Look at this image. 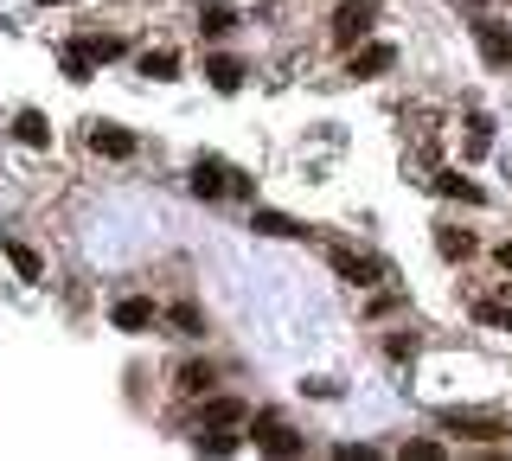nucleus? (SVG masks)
<instances>
[{"label": "nucleus", "instance_id": "nucleus-17", "mask_svg": "<svg viewBox=\"0 0 512 461\" xmlns=\"http://www.w3.org/2000/svg\"><path fill=\"white\" fill-rule=\"evenodd\" d=\"M256 231H263V237H295V244H308V225H301V218H282V212H256Z\"/></svg>", "mask_w": 512, "mask_h": 461}, {"label": "nucleus", "instance_id": "nucleus-3", "mask_svg": "<svg viewBox=\"0 0 512 461\" xmlns=\"http://www.w3.org/2000/svg\"><path fill=\"white\" fill-rule=\"evenodd\" d=\"M250 442H256V449H269V455H301V436L282 417H256L250 423Z\"/></svg>", "mask_w": 512, "mask_h": 461}, {"label": "nucleus", "instance_id": "nucleus-21", "mask_svg": "<svg viewBox=\"0 0 512 461\" xmlns=\"http://www.w3.org/2000/svg\"><path fill=\"white\" fill-rule=\"evenodd\" d=\"M77 45H84V52L96 58V65H109V58H122V39H109V33H103V39H96V33H84Z\"/></svg>", "mask_w": 512, "mask_h": 461}, {"label": "nucleus", "instance_id": "nucleus-22", "mask_svg": "<svg viewBox=\"0 0 512 461\" xmlns=\"http://www.w3.org/2000/svg\"><path fill=\"white\" fill-rule=\"evenodd\" d=\"M384 359H391V365H410L416 359V333H391V340H384Z\"/></svg>", "mask_w": 512, "mask_h": 461}, {"label": "nucleus", "instance_id": "nucleus-7", "mask_svg": "<svg viewBox=\"0 0 512 461\" xmlns=\"http://www.w3.org/2000/svg\"><path fill=\"white\" fill-rule=\"evenodd\" d=\"M205 77H212L224 97H237V90H244V58L237 52H205Z\"/></svg>", "mask_w": 512, "mask_h": 461}, {"label": "nucleus", "instance_id": "nucleus-26", "mask_svg": "<svg viewBox=\"0 0 512 461\" xmlns=\"http://www.w3.org/2000/svg\"><path fill=\"white\" fill-rule=\"evenodd\" d=\"M493 263H500V269H506V276H512V237H506V244H500V250H493Z\"/></svg>", "mask_w": 512, "mask_h": 461}, {"label": "nucleus", "instance_id": "nucleus-25", "mask_svg": "<svg viewBox=\"0 0 512 461\" xmlns=\"http://www.w3.org/2000/svg\"><path fill=\"white\" fill-rule=\"evenodd\" d=\"M391 308H397V295H372V301H365V321H384Z\"/></svg>", "mask_w": 512, "mask_h": 461}, {"label": "nucleus", "instance_id": "nucleus-6", "mask_svg": "<svg viewBox=\"0 0 512 461\" xmlns=\"http://www.w3.org/2000/svg\"><path fill=\"white\" fill-rule=\"evenodd\" d=\"M90 148L103 154V161H128V154H135V135H128L122 122H90Z\"/></svg>", "mask_w": 512, "mask_h": 461}, {"label": "nucleus", "instance_id": "nucleus-2", "mask_svg": "<svg viewBox=\"0 0 512 461\" xmlns=\"http://www.w3.org/2000/svg\"><path fill=\"white\" fill-rule=\"evenodd\" d=\"M442 429H448V436H468V442H506V417H468V410H448Z\"/></svg>", "mask_w": 512, "mask_h": 461}, {"label": "nucleus", "instance_id": "nucleus-16", "mask_svg": "<svg viewBox=\"0 0 512 461\" xmlns=\"http://www.w3.org/2000/svg\"><path fill=\"white\" fill-rule=\"evenodd\" d=\"M231 423H244V404H237V397H212V404L199 410V429H231Z\"/></svg>", "mask_w": 512, "mask_h": 461}, {"label": "nucleus", "instance_id": "nucleus-11", "mask_svg": "<svg viewBox=\"0 0 512 461\" xmlns=\"http://www.w3.org/2000/svg\"><path fill=\"white\" fill-rule=\"evenodd\" d=\"M13 141H20V148H52V122H45L39 109H20V116H13Z\"/></svg>", "mask_w": 512, "mask_h": 461}, {"label": "nucleus", "instance_id": "nucleus-10", "mask_svg": "<svg viewBox=\"0 0 512 461\" xmlns=\"http://www.w3.org/2000/svg\"><path fill=\"white\" fill-rule=\"evenodd\" d=\"M391 65H397L391 45H365V52H352V58H346V77H384Z\"/></svg>", "mask_w": 512, "mask_h": 461}, {"label": "nucleus", "instance_id": "nucleus-27", "mask_svg": "<svg viewBox=\"0 0 512 461\" xmlns=\"http://www.w3.org/2000/svg\"><path fill=\"white\" fill-rule=\"evenodd\" d=\"M468 7H493V0H468Z\"/></svg>", "mask_w": 512, "mask_h": 461}, {"label": "nucleus", "instance_id": "nucleus-9", "mask_svg": "<svg viewBox=\"0 0 512 461\" xmlns=\"http://www.w3.org/2000/svg\"><path fill=\"white\" fill-rule=\"evenodd\" d=\"M109 321H116L122 333H148L154 327V301L148 295H122L116 308H109Z\"/></svg>", "mask_w": 512, "mask_h": 461}, {"label": "nucleus", "instance_id": "nucleus-18", "mask_svg": "<svg viewBox=\"0 0 512 461\" xmlns=\"http://www.w3.org/2000/svg\"><path fill=\"white\" fill-rule=\"evenodd\" d=\"M436 193L442 199H461V205H487V193H480L474 180H461V173H436Z\"/></svg>", "mask_w": 512, "mask_h": 461}, {"label": "nucleus", "instance_id": "nucleus-20", "mask_svg": "<svg viewBox=\"0 0 512 461\" xmlns=\"http://www.w3.org/2000/svg\"><path fill=\"white\" fill-rule=\"evenodd\" d=\"M231 26H237V13H231V7H199V33H212V39H218V33H231Z\"/></svg>", "mask_w": 512, "mask_h": 461}, {"label": "nucleus", "instance_id": "nucleus-19", "mask_svg": "<svg viewBox=\"0 0 512 461\" xmlns=\"http://www.w3.org/2000/svg\"><path fill=\"white\" fill-rule=\"evenodd\" d=\"M192 442H199V455H231L237 429H192Z\"/></svg>", "mask_w": 512, "mask_h": 461}, {"label": "nucleus", "instance_id": "nucleus-5", "mask_svg": "<svg viewBox=\"0 0 512 461\" xmlns=\"http://www.w3.org/2000/svg\"><path fill=\"white\" fill-rule=\"evenodd\" d=\"M186 186H192V199H231V167H218V161H192Z\"/></svg>", "mask_w": 512, "mask_h": 461}, {"label": "nucleus", "instance_id": "nucleus-24", "mask_svg": "<svg viewBox=\"0 0 512 461\" xmlns=\"http://www.w3.org/2000/svg\"><path fill=\"white\" fill-rule=\"evenodd\" d=\"M141 71H148V77H180V58H173V52H148Z\"/></svg>", "mask_w": 512, "mask_h": 461}, {"label": "nucleus", "instance_id": "nucleus-28", "mask_svg": "<svg viewBox=\"0 0 512 461\" xmlns=\"http://www.w3.org/2000/svg\"><path fill=\"white\" fill-rule=\"evenodd\" d=\"M39 7H58V0H39Z\"/></svg>", "mask_w": 512, "mask_h": 461}, {"label": "nucleus", "instance_id": "nucleus-8", "mask_svg": "<svg viewBox=\"0 0 512 461\" xmlns=\"http://www.w3.org/2000/svg\"><path fill=\"white\" fill-rule=\"evenodd\" d=\"M474 39H480V58H487V65H512V26L480 20V26H474Z\"/></svg>", "mask_w": 512, "mask_h": 461}, {"label": "nucleus", "instance_id": "nucleus-1", "mask_svg": "<svg viewBox=\"0 0 512 461\" xmlns=\"http://www.w3.org/2000/svg\"><path fill=\"white\" fill-rule=\"evenodd\" d=\"M378 20V0H340V13H333V45H359L372 33Z\"/></svg>", "mask_w": 512, "mask_h": 461}, {"label": "nucleus", "instance_id": "nucleus-14", "mask_svg": "<svg viewBox=\"0 0 512 461\" xmlns=\"http://www.w3.org/2000/svg\"><path fill=\"white\" fill-rule=\"evenodd\" d=\"M167 327H173V333H186V340H199V333H205V314L192 308L186 295H173V301H167Z\"/></svg>", "mask_w": 512, "mask_h": 461}, {"label": "nucleus", "instance_id": "nucleus-23", "mask_svg": "<svg viewBox=\"0 0 512 461\" xmlns=\"http://www.w3.org/2000/svg\"><path fill=\"white\" fill-rule=\"evenodd\" d=\"M474 321H480V327H500V333H512V308H493V301H474Z\"/></svg>", "mask_w": 512, "mask_h": 461}, {"label": "nucleus", "instance_id": "nucleus-4", "mask_svg": "<svg viewBox=\"0 0 512 461\" xmlns=\"http://www.w3.org/2000/svg\"><path fill=\"white\" fill-rule=\"evenodd\" d=\"M327 263L340 269L346 282H359V289H372V282H384V263L365 257V250H327Z\"/></svg>", "mask_w": 512, "mask_h": 461}, {"label": "nucleus", "instance_id": "nucleus-12", "mask_svg": "<svg viewBox=\"0 0 512 461\" xmlns=\"http://www.w3.org/2000/svg\"><path fill=\"white\" fill-rule=\"evenodd\" d=\"M212 365H205V359H186L180 365V372H173V391H180V397H205V391H212Z\"/></svg>", "mask_w": 512, "mask_h": 461}, {"label": "nucleus", "instance_id": "nucleus-15", "mask_svg": "<svg viewBox=\"0 0 512 461\" xmlns=\"http://www.w3.org/2000/svg\"><path fill=\"white\" fill-rule=\"evenodd\" d=\"M0 250H7V263H13V269H20V282H45V263H39V250H32V244H20V237H7Z\"/></svg>", "mask_w": 512, "mask_h": 461}, {"label": "nucleus", "instance_id": "nucleus-13", "mask_svg": "<svg viewBox=\"0 0 512 461\" xmlns=\"http://www.w3.org/2000/svg\"><path fill=\"white\" fill-rule=\"evenodd\" d=\"M436 250L448 263H468L474 250H480V237H468V231H455V225H436Z\"/></svg>", "mask_w": 512, "mask_h": 461}]
</instances>
